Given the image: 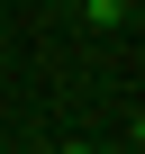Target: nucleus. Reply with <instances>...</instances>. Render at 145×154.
<instances>
[{
    "label": "nucleus",
    "instance_id": "obj_1",
    "mask_svg": "<svg viewBox=\"0 0 145 154\" xmlns=\"http://www.w3.org/2000/svg\"><path fill=\"white\" fill-rule=\"evenodd\" d=\"M136 145H145V118H136Z\"/></svg>",
    "mask_w": 145,
    "mask_h": 154
},
{
    "label": "nucleus",
    "instance_id": "obj_2",
    "mask_svg": "<svg viewBox=\"0 0 145 154\" xmlns=\"http://www.w3.org/2000/svg\"><path fill=\"white\" fill-rule=\"evenodd\" d=\"M63 154H82V145H63Z\"/></svg>",
    "mask_w": 145,
    "mask_h": 154
}]
</instances>
